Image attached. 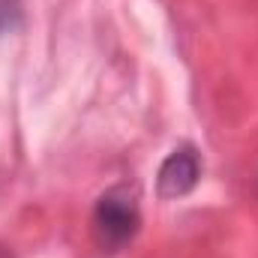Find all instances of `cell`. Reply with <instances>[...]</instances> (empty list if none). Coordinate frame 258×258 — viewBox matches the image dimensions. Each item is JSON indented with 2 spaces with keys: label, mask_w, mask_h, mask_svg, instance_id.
<instances>
[{
  "label": "cell",
  "mask_w": 258,
  "mask_h": 258,
  "mask_svg": "<svg viewBox=\"0 0 258 258\" xmlns=\"http://www.w3.org/2000/svg\"><path fill=\"white\" fill-rule=\"evenodd\" d=\"M198 177H201V159H198V150L192 144H180L174 147L165 162L159 165V174H156V195L162 201H174V198H183L198 186Z\"/></svg>",
  "instance_id": "7a4b0ae2"
},
{
  "label": "cell",
  "mask_w": 258,
  "mask_h": 258,
  "mask_svg": "<svg viewBox=\"0 0 258 258\" xmlns=\"http://www.w3.org/2000/svg\"><path fill=\"white\" fill-rule=\"evenodd\" d=\"M21 24V0H0V36Z\"/></svg>",
  "instance_id": "3957f363"
},
{
  "label": "cell",
  "mask_w": 258,
  "mask_h": 258,
  "mask_svg": "<svg viewBox=\"0 0 258 258\" xmlns=\"http://www.w3.org/2000/svg\"><path fill=\"white\" fill-rule=\"evenodd\" d=\"M141 228V210H138V192L120 183L111 186L96 198L93 207V240L102 252H120L135 240Z\"/></svg>",
  "instance_id": "6da1fadb"
}]
</instances>
